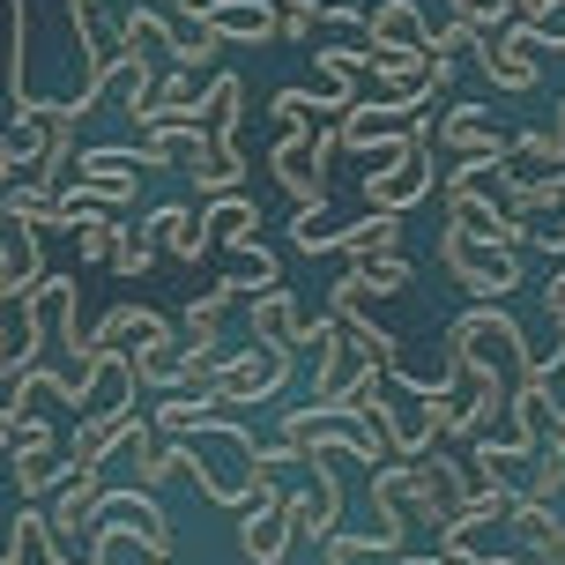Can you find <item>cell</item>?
Instances as JSON below:
<instances>
[{
	"instance_id": "30",
	"label": "cell",
	"mask_w": 565,
	"mask_h": 565,
	"mask_svg": "<svg viewBox=\"0 0 565 565\" xmlns=\"http://www.w3.org/2000/svg\"><path fill=\"white\" fill-rule=\"evenodd\" d=\"M164 254V246H157V238H149V231H127L119 224V246H113V268L119 276H149V260Z\"/></svg>"
},
{
	"instance_id": "20",
	"label": "cell",
	"mask_w": 565,
	"mask_h": 565,
	"mask_svg": "<svg viewBox=\"0 0 565 565\" xmlns=\"http://www.w3.org/2000/svg\"><path fill=\"white\" fill-rule=\"evenodd\" d=\"M149 238H157L164 254H179V260H201V254H209V238H201V216H194V209H179V201L149 216Z\"/></svg>"
},
{
	"instance_id": "33",
	"label": "cell",
	"mask_w": 565,
	"mask_h": 565,
	"mask_svg": "<svg viewBox=\"0 0 565 565\" xmlns=\"http://www.w3.org/2000/svg\"><path fill=\"white\" fill-rule=\"evenodd\" d=\"M543 306H551V320H558V342H565V268H551V282H543Z\"/></svg>"
},
{
	"instance_id": "10",
	"label": "cell",
	"mask_w": 565,
	"mask_h": 565,
	"mask_svg": "<svg viewBox=\"0 0 565 565\" xmlns=\"http://www.w3.org/2000/svg\"><path fill=\"white\" fill-rule=\"evenodd\" d=\"M201 30L224 45H268V38H282V8L276 0H209Z\"/></svg>"
},
{
	"instance_id": "17",
	"label": "cell",
	"mask_w": 565,
	"mask_h": 565,
	"mask_svg": "<svg viewBox=\"0 0 565 565\" xmlns=\"http://www.w3.org/2000/svg\"><path fill=\"white\" fill-rule=\"evenodd\" d=\"M507 529L521 536L529 565H565V513H558V507H536V499H521Z\"/></svg>"
},
{
	"instance_id": "11",
	"label": "cell",
	"mask_w": 565,
	"mask_h": 565,
	"mask_svg": "<svg viewBox=\"0 0 565 565\" xmlns=\"http://www.w3.org/2000/svg\"><path fill=\"white\" fill-rule=\"evenodd\" d=\"M365 45H372V60H387V53H431V23H424L417 0H380V8L365 15Z\"/></svg>"
},
{
	"instance_id": "4",
	"label": "cell",
	"mask_w": 565,
	"mask_h": 565,
	"mask_svg": "<svg viewBox=\"0 0 565 565\" xmlns=\"http://www.w3.org/2000/svg\"><path fill=\"white\" fill-rule=\"evenodd\" d=\"M424 194H431V141H417L409 157H380L365 171V209H380V216H402Z\"/></svg>"
},
{
	"instance_id": "25",
	"label": "cell",
	"mask_w": 565,
	"mask_h": 565,
	"mask_svg": "<svg viewBox=\"0 0 565 565\" xmlns=\"http://www.w3.org/2000/svg\"><path fill=\"white\" fill-rule=\"evenodd\" d=\"M521 38L536 45V53H565V0H536V8H521Z\"/></svg>"
},
{
	"instance_id": "22",
	"label": "cell",
	"mask_w": 565,
	"mask_h": 565,
	"mask_svg": "<svg viewBox=\"0 0 565 565\" xmlns=\"http://www.w3.org/2000/svg\"><path fill=\"white\" fill-rule=\"evenodd\" d=\"M350 282H358V290H380V298H402V290H409V282H417V268H409V260L402 254H372V260H350Z\"/></svg>"
},
{
	"instance_id": "9",
	"label": "cell",
	"mask_w": 565,
	"mask_h": 565,
	"mask_svg": "<svg viewBox=\"0 0 565 565\" xmlns=\"http://www.w3.org/2000/svg\"><path fill=\"white\" fill-rule=\"evenodd\" d=\"M201 238L224 246V254H238V268H246V260H268V246H260V216H254L246 194L209 201V209H201Z\"/></svg>"
},
{
	"instance_id": "27",
	"label": "cell",
	"mask_w": 565,
	"mask_h": 565,
	"mask_svg": "<svg viewBox=\"0 0 565 565\" xmlns=\"http://www.w3.org/2000/svg\"><path fill=\"white\" fill-rule=\"evenodd\" d=\"M513 15H521V0H454V23H469L477 38H507Z\"/></svg>"
},
{
	"instance_id": "6",
	"label": "cell",
	"mask_w": 565,
	"mask_h": 565,
	"mask_svg": "<svg viewBox=\"0 0 565 565\" xmlns=\"http://www.w3.org/2000/svg\"><path fill=\"white\" fill-rule=\"evenodd\" d=\"M135 365H127V350H97L83 365V417H135ZM75 417V424H83Z\"/></svg>"
},
{
	"instance_id": "32",
	"label": "cell",
	"mask_w": 565,
	"mask_h": 565,
	"mask_svg": "<svg viewBox=\"0 0 565 565\" xmlns=\"http://www.w3.org/2000/svg\"><path fill=\"white\" fill-rule=\"evenodd\" d=\"M469 45H477V30H469V23L431 30V60H454V53H469Z\"/></svg>"
},
{
	"instance_id": "31",
	"label": "cell",
	"mask_w": 565,
	"mask_h": 565,
	"mask_svg": "<svg viewBox=\"0 0 565 565\" xmlns=\"http://www.w3.org/2000/svg\"><path fill=\"white\" fill-rule=\"evenodd\" d=\"M30 454H53V424H45V417L15 424V461H30Z\"/></svg>"
},
{
	"instance_id": "13",
	"label": "cell",
	"mask_w": 565,
	"mask_h": 565,
	"mask_svg": "<svg viewBox=\"0 0 565 565\" xmlns=\"http://www.w3.org/2000/svg\"><path fill=\"white\" fill-rule=\"evenodd\" d=\"M238 105H246V83L238 75H209V89L194 97V127L201 141H209V157H224V149H238Z\"/></svg>"
},
{
	"instance_id": "21",
	"label": "cell",
	"mask_w": 565,
	"mask_h": 565,
	"mask_svg": "<svg viewBox=\"0 0 565 565\" xmlns=\"http://www.w3.org/2000/svg\"><path fill=\"white\" fill-rule=\"evenodd\" d=\"M342 254H350V260H372V254H402V216H380V209H365L358 224L342 231Z\"/></svg>"
},
{
	"instance_id": "24",
	"label": "cell",
	"mask_w": 565,
	"mask_h": 565,
	"mask_svg": "<svg viewBox=\"0 0 565 565\" xmlns=\"http://www.w3.org/2000/svg\"><path fill=\"white\" fill-rule=\"evenodd\" d=\"M141 171H149L141 149H83V157H75V179H127V186H141ZM75 179H67V186H75Z\"/></svg>"
},
{
	"instance_id": "36",
	"label": "cell",
	"mask_w": 565,
	"mask_h": 565,
	"mask_svg": "<svg viewBox=\"0 0 565 565\" xmlns=\"http://www.w3.org/2000/svg\"><path fill=\"white\" fill-rule=\"evenodd\" d=\"M171 8V23H201V15H209V0H164Z\"/></svg>"
},
{
	"instance_id": "8",
	"label": "cell",
	"mask_w": 565,
	"mask_h": 565,
	"mask_svg": "<svg viewBox=\"0 0 565 565\" xmlns=\"http://www.w3.org/2000/svg\"><path fill=\"white\" fill-rule=\"evenodd\" d=\"M268 171H276V186L298 201V209H328V164H320L312 135H282L276 157H268Z\"/></svg>"
},
{
	"instance_id": "37",
	"label": "cell",
	"mask_w": 565,
	"mask_h": 565,
	"mask_svg": "<svg viewBox=\"0 0 565 565\" xmlns=\"http://www.w3.org/2000/svg\"><path fill=\"white\" fill-rule=\"evenodd\" d=\"M0 454H15V409L0 402Z\"/></svg>"
},
{
	"instance_id": "14",
	"label": "cell",
	"mask_w": 565,
	"mask_h": 565,
	"mask_svg": "<svg viewBox=\"0 0 565 565\" xmlns=\"http://www.w3.org/2000/svg\"><path fill=\"white\" fill-rule=\"evenodd\" d=\"M141 431H149V417H83L75 424V439H67V461H75V469H105V461H113L119 447H135Z\"/></svg>"
},
{
	"instance_id": "29",
	"label": "cell",
	"mask_w": 565,
	"mask_h": 565,
	"mask_svg": "<svg viewBox=\"0 0 565 565\" xmlns=\"http://www.w3.org/2000/svg\"><path fill=\"white\" fill-rule=\"evenodd\" d=\"M67 483V461L60 454H30V461H15V491H23V507L30 499H45V491H60Z\"/></svg>"
},
{
	"instance_id": "7",
	"label": "cell",
	"mask_w": 565,
	"mask_h": 565,
	"mask_svg": "<svg viewBox=\"0 0 565 565\" xmlns=\"http://www.w3.org/2000/svg\"><path fill=\"white\" fill-rule=\"evenodd\" d=\"M298 536V521H290V491H276V483H260V499H254V513L238 521V551L254 565H276L282 558V543Z\"/></svg>"
},
{
	"instance_id": "16",
	"label": "cell",
	"mask_w": 565,
	"mask_h": 565,
	"mask_svg": "<svg viewBox=\"0 0 565 565\" xmlns=\"http://www.w3.org/2000/svg\"><path fill=\"white\" fill-rule=\"evenodd\" d=\"M298 306H290V290H254V306H246V342H260V350H298Z\"/></svg>"
},
{
	"instance_id": "15",
	"label": "cell",
	"mask_w": 565,
	"mask_h": 565,
	"mask_svg": "<svg viewBox=\"0 0 565 565\" xmlns=\"http://www.w3.org/2000/svg\"><path fill=\"white\" fill-rule=\"evenodd\" d=\"M477 67L499 89H513V97H521V89H536V75H543V67H536V45H529L521 30H507V38H477Z\"/></svg>"
},
{
	"instance_id": "34",
	"label": "cell",
	"mask_w": 565,
	"mask_h": 565,
	"mask_svg": "<svg viewBox=\"0 0 565 565\" xmlns=\"http://www.w3.org/2000/svg\"><path fill=\"white\" fill-rule=\"evenodd\" d=\"M8 298H23V282H15V254H8V238H0V306Z\"/></svg>"
},
{
	"instance_id": "1",
	"label": "cell",
	"mask_w": 565,
	"mask_h": 565,
	"mask_svg": "<svg viewBox=\"0 0 565 565\" xmlns=\"http://www.w3.org/2000/svg\"><path fill=\"white\" fill-rule=\"evenodd\" d=\"M164 447L186 454V477H194L201 499H216V507H254L260 483H268V469H260V439L238 417H224V409L201 417L194 431L164 439Z\"/></svg>"
},
{
	"instance_id": "3",
	"label": "cell",
	"mask_w": 565,
	"mask_h": 565,
	"mask_svg": "<svg viewBox=\"0 0 565 565\" xmlns=\"http://www.w3.org/2000/svg\"><path fill=\"white\" fill-rule=\"evenodd\" d=\"M439 268H447L477 306H507V290H521V254H499V246H477L469 231L454 224H439Z\"/></svg>"
},
{
	"instance_id": "35",
	"label": "cell",
	"mask_w": 565,
	"mask_h": 565,
	"mask_svg": "<svg viewBox=\"0 0 565 565\" xmlns=\"http://www.w3.org/2000/svg\"><path fill=\"white\" fill-rule=\"evenodd\" d=\"M0 380H15V328L0 320Z\"/></svg>"
},
{
	"instance_id": "18",
	"label": "cell",
	"mask_w": 565,
	"mask_h": 565,
	"mask_svg": "<svg viewBox=\"0 0 565 565\" xmlns=\"http://www.w3.org/2000/svg\"><path fill=\"white\" fill-rule=\"evenodd\" d=\"M157 335H171L164 312H149V306H113L97 328H89V358H97V350H127V342H157Z\"/></svg>"
},
{
	"instance_id": "2",
	"label": "cell",
	"mask_w": 565,
	"mask_h": 565,
	"mask_svg": "<svg viewBox=\"0 0 565 565\" xmlns=\"http://www.w3.org/2000/svg\"><path fill=\"white\" fill-rule=\"evenodd\" d=\"M290 365H298V350H260V342H246V350H224L209 365V387L201 395L231 417V409H254V402L282 395L290 387Z\"/></svg>"
},
{
	"instance_id": "26",
	"label": "cell",
	"mask_w": 565,
	"mask_h": 565,
	"mask_svg": "<svg viewBox=\"0 0 565 565\" xmlns=\"http://www.w3.org/2000/svg\"><path fill=\"white\" fill-rule=\"evenodd\" d=\"M342 231H350V224H335L328 209H298V224H290V246H298V254H342Z\"/></svg>"
},
{
	"instance_id": "12",
	"label": "cell",
	"mask_w": 565,
	"mask_h": 565,
	"mask_svg": "<svg viewBox=\"0 0 565 565\" xmlns=\"http://www.w3.org/2000/svg\"><path fill=\"white\" fill-rule=\"evenodd\" d=\"M431 149H447L454 164H469V157H507V135L491 127V113H483V105H447V113H439Z\"/></svg>"
},
{
	"instance_id": "28",
	"label": "cell",
	"mask_w": 565,
	"mask_h": 565,
	"mask_svg": "<svg viewBox=\"0 0 565 565\" xmlns=\"http://www.w3.org/2000/svg\"><path fill=\"white\" fill-rule=\"evenodd\" d=\"M216 53H224V38H209L201 23H179V38H171V67H186V75H209V67H216Z\"/></svg>"
},
{
	"instance_id": "5",
	"label": "cell",
	"mask_w": 565,
	"mask_h": 565,
	"mask_svg": "<svg viewBox=\"0 0 565 565\" xmlns=\"http://www.w3.org/2000/svg\"><path fill=\"white\" fill-rule=\"evenodd\" d=\"M447 216L469 231L477 246H499V254H529V246H536V231L521 224L499 194H477V186H469V194H447Z\"/></svg>"
},
{
	"instance_id": "19",
	"label": "cell",
	"mask_w": 565,
	"mask_h": 565,
	"mask_svg": "<svg viewBox=\"0 0 565 565\" xmlns=\"http://www.w3.org/2000/svg\"><path fill=\"white\" fill-rule=\"evenodd\" d=\"M141 157H149V171H186V179H201L209 171V141H201V127H164V135L141 141Z\"/></svg>"
},
{
	"instance_id": "23",
	"label": "cell",
	"mask_w": 565,
	"mask_h": 565,
	"mask_svg": "<svg viewBox=\"0 0 565 565\" xmlns=\"http://www.w3.org/2000/svg\"><path fill=\"white\" fill-rule=\"evenodd\" d=\"M350 558H402V536H380V529H342V536L320 543V565H350Z\"/></svg>"
}]
</instances>
